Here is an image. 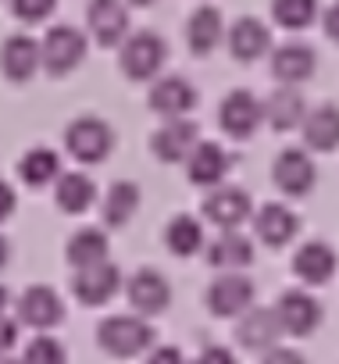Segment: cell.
Returning a JSON list of instances; mask_svg holds the SVG:
<instances>
[{"mask_svg":"<svg viewBox=\"0 0 339 364\" xmlns=\"http://www.w3.org/2000/svg\"><path fill=\"white\" fill-rule=\"evenodd\" d=\"M97 343H100V350L107 357L129 360V357L150 353L154 343H157V332L139 314H111V318H104L97 325Z\"/></svg>","mask_w":339,"mask_h":364,"instance_id":"obj_1","label":"cell"},{"mask_svg":"<svg viewBox=\"0 0 339 364\" xmlns=\"http://www.w3.org/2000/svg\"><path fill=\"white\" fill-rule=\"evenodd\" d=\"M168 61V43L164 36H157L154 29H139V33H129L122 40V50H118V65L122 72L132 79V82H150L161 75Z\"/></svg>","mask_w":339,"mask_h":364,"instance_id":"obj_2","label":"cell"},{"mask_svg":"<svg viewBox=\"0 0 339 364\" xmlns=\"http://www.w3.org/2000/svg\"><path fill=\"white\" fill-rule=\"evenodd\" d=\"M65 150L79 164H100L114 150V129L104 118H97V114H82V118L68 122V129H65Z\"/></svg>","mask_w":339,"mask_h":364,"instance_id":"obj_3","label":"cell"},{"mask_svg":"<svg viewBox=\"0 0 339 364\" xmlns=\"http://www.w3.org/2000/svg\"><path fill=\"white\" fill-rule=\"evenodd\" d=\"M40 58L50 75H68L86 61V33L75 26H54L40 40Z\"/></svg>","mask_w":339,"mask_h":364,"instance_id":"obj_4","label":"cell"},{"mask_svg":"<svg viewBox=\"0 0 339 364\" xmlns=\"http://www.w3.org/2000/svg\"><path fill=\"white\" fill-rule=\"evenodd\" d=\"M125 296L139 318H154V314H164L168 304H172V286L157 268H136L125 279Z\"/></svg>","mask_w":339,"mask_h":364,"instance_id":"obj_5","label":"cell"},{"mask_svg":"<svg viewBox=\"0 0 339 364\" xmlns=\"http://www.w3.org/2000/svg\"><path fill=\"white\" fill-rule=\"evenodd\" d=\"M125 286L122 279V268L111 264V261H100V264H90V268H75L72 275V293L82 307H104L107 300L118 296V289Z\"/></svg>","mask_w":339,"mask_h":364,"instance_id":"obj_6","label":"cell"},{"mask_svg":"<svg viewBox=\"0 0 339 364\" xmlns=\"http://www.w3.org/2000/svg\"><path fill=\"white\" fill-rule=\"evenodd\" d=\"M254 307V279L243 272H222L208 286V311L215 318H240Z\"/></svg>","mask_w":339,"mask_h":364,"instance_id":"obj_7","label":"cell"},{"mask_svg":"<svg viewBox=\"0 0 339 364\" xmlns=\"http://www.w3.org/2000/svg\"><path fill=\"white\" fill-rule=\"evenodd\" d=\"M200 143V129L190 118H164V125L150 136V150L164 164H186Z\"/></svg>","mask_w":339,"mask_h":364,"instance_id":"obj_8","label":"cell"},{"mask_svg":"<svg viewBox=\"0 0 339 364\" xmlns=\"http://www.w3.org/2000/svg\"><path fill=\"white\" fill-rule=\"evenodd\" d=\"M264 122V104L250 93V90H232L222 97L218 104V125L232 136V139H247L261 129Z\"/></svg>","mask_w":339,"mask_h":364,"instance_id":"obj_9","label":"cell"},{"mask_svg":"<svg viewBox=\"0 0 339 364\" xmlns=\"http://www.w3.org/2000/svg\"><path fill=\"white\" fill-rule=\"evenodd\" d=\"M275 314L286 336H311L321 325V300L307 289H282L275 300Z\"/></svg>","mask_w":339,"mask_h":364,"instance_id":"obj_10","label":"cell"},{"mask_svg":"<svg viewBox=\"0 0 339 364\" xmlns=\"http://www.w3.org/2000/svg\"><path fill=\"white\" fill-rule=\"evenodd\" d=\"M271 178H275L279 193H286V197H307L314 190V182H318V168H314V161H311L307 150L289 146V150H282L275 157Z\"/></svg>","mask_w":339,"mask_h":364,"instance_id":"obj_11","label":"cell"},{"mask_svg":"<svg viewBox=\"0 0 339 364\" xmlns=\"http://www.w3.org/2000/svg\"><path fill=\"white\" fill-rule=\"evenodd\" d=\"M282 325H279V314L275 307H250L236 318V339L243 350H254V353H268L271 346H279L282 339Z\"/></svg>","mask_w":339,"mask_h":364,"instance_id":"obj_12","label":"cell"},{"mask_svg":"<svg viewBox=\"0 0 339 364\" xmlns=\"http://www.w3.org/2000/svg\"><path fill=\"white\" fill-rule=\"evenodd\" d=\"M204 215L208 222H215L218 229H236L243 225L250 215H254V200L243 186H232V182H222V186H215L204 200Z\"/></svg>","mask_w":339,"mask_h":364,"instance_id":"obj_13","label":"cell"},{"mask_svg":"<svg viewBox=\"0 0 339 364\" xmlns=\"http://www.w3.org/2000/svg\"><path fill=\"white\" fill-rule=\"evenodd\" d=\"M15 311H18V325H29V328H40V332L65 321V304L50 286H29L15 300Z\"/></svg>","mask_w":339,"mask_h":364,"instance_id":"obj_14","label":"cell"},{"mask_svg":"<svg viewBox=\"0 0 339 364\" xmlns=\"http://www.w3.org/2000/svg\"><path fill=\"white\" fill-rule=\"evenodd\" d=\"M150 107L161 118H186L197 107V90L186 75H157L150 86Z\"/></svg>","mask_w":339,"mask_h":364,"instance_id":"obj_15","label":"cell"},{"mask_svg":"<svg viewBox=\"0 0 339 364\" xmlns=\"http://www.w3.org/2000/svg\"><path fill=\"white\" fill-rule=\"evenodd\" d=\"M86 26H90V36L100 43V47H114L129 36V8L122 0H90L86 8Z\"/></svg>","mask_w":339,"mask_h":364,"instance_id":"obj_16","label":"cell"},{"mask_svg":"<svg viewBox=\"0 0 339 364\" xmlns=\"http://www.w3.org/2000/svg\"><path fill=\"white\" fill-rule=\"evenodd\" d=\"M225 40H229L232 58L243 61V65H250V61L271 54V29H268L261 18H254V15L236 18V22L225 29Z\"/></svg>","mask_w":339,"mask_h":364,"instance_id":"obj_17","label":"cell"},{"mask_svg":"<svg viewBox=\"0 0 339 364\" xmlns=\"http://www.w3.org/2000/svg\"><path fill=\"white\" fill-rule=\"evenodd\" d=\"M40 68H43L40 40H33L26 33H15V36L4 40V47H0V72L11 82H29Z\"/></svg>","mask_w":339,"mask_h":364,"instance_id":"obj_18","label":"cell"},{"mask_svg":"<svg viewBox=\"0 0 339 364\" xmlns=\"http://www.w3.org/2000/svg\"><path fill=\"white\" fill-rule=\"evenodd\" d=\"M314 72H318V54H314V47L293 40V43H282V47L271 50V75H275L282 86H300V82H307Z\"/></svg>","mask_w":339,"mask_h":364,"instance_id":"obj_19","label":"cell"},{"mask_svg":"<svg viewBox=\"0 0 339 364\" xmlns=\"http://www.w3.org/2000/svg\"><path fill=\"white\" fill-rule=\"evenodd\" d=\"M229 168H232V154H225V146L222 143H211V139H200L197 150L186 161L190 182H193V186H208V190L222 186Z\"/></svg>","mask_w":339,"mask_h":364,"instance_id":"obj_20","label":"cell"},{"mask_svg":"<svg viewBox=\"0 0 339 364\" xmlns=\"http://www.w3.org/2000/svg\"><path fill=\"white\" fill-rule=\"evenodd\" d=\"M335 268H339V257L325 240H307L293 257V275L307 286H325L335 275Z\"/></svg>","mask_w":339,"mask_h":364,"instance_id":"obj_21","label":"cell"},{"mask_svg":"<svg viewBox=\"0 0 339 364\" xmlns=\"http://www.w3.org/2000/svg\"><path fill=\"white\" fill-rule=\"evenodd\" d=\"M186 40H190V50H193L197 58L215 54V50L225 43V18H222V11L211 8V4H200V8L190 15Z\"/></svg>","mask_w":339,"mask_h":364,"instance_id":"obj_22","label":"cell"},{"mask_svg":"<svg viewBox=\"0 0 339 364\" xmlns=\"http://www.w3.org/2000/svg\"><path fill=\"white\" fill-rule=\"evenodd\" d=\"M254 218V232H257V240L264 243V247H286L296 232H300V218H296V211L293 208H286V204H264L257 215H250Z\"/></svg>","mask_w":339,"mask_h":364,"instance_id":"obj_23","label":"cell"},{"mask_svg":"<svg viewBox=\"0 0 339 364\" xmlns=\"http://www.w3.org/2000/svg\"><path fill=\"white\" fill-rule=\"evenodd\" d=\"M54 204L65 215H86L97 204V182L86 171H61L54 182Z\"/></svg>","mask_w":339,"mask_h":364,"instance_id":"obj_24","label":"cell"},{"mask_svg":"<svg viewBox=\"0 0 339 364\" xmlns=\"http://www.w3.org/2000/svg\"><path fill=\"white\" fill-rule=\"evenodd\" d=\"M303 118H307V104H303V93L296 86H279L264 100V122L275 132H293L303 125Z\"/></svg>","mask_w":339,"mask_h":364,"instance_id":"obj_25","label":"cell"},{"mask_svg":"<svg viewBox=\"0 0 339 364\" xmlns=\"http://www.w3.org/2000/svg\"><path fill=\"white\" fill-rule=\"evenodd\" d=\"M208 261L218 272H243L254 264V243H250V236H243L236 229H222V236L215 243H208Z\"/></svg>","mask_w":339,"mask_h":364,"instance_id":"obj_26","label":"cell"},{"mask_svg":"<svg viewBox=\"0 0 339 364\" xmlns=\"http://www.w3.org/2000/svg\"><path fill=\"white\" fill-rule=\"evenodd\" d=\"M303 146L307 150H318V154H328L339 146V107L335 104H321L314 111H307L303 125Z\"/></svg>","mask_w":339,"mask_h":364,"instance_id":"obj_27","label":"cell"},{"mask_svg":"<svg viewBox=\"0 0 339 364\" xmlns=\"http://www.w3.org/2000/svg\"><path fill=\"white\" fill-rule=\"evenodd\" d=\"M139 211V186L136 182H111L104 197V225L107 229H125Z\"/></svg>","mask_w":339,"mask_h":364,"instance_id":"obj_28","label":"cell"},{"mask_svg":"<svg viewBox=\"0 0 339 364\" xmlns=\"http://www.w3.org/2000/svg\"><path fill=\"white\" fill-rule=\"evenodd\" d=\"M18 175H22L26 186H33V190L50 186V182H58V175H61V157L50 146H33V150L22 154Z\"/></svg>","mask_w":339,"mask_h":364,"instance_id":"obj_29","label":"cell"},{"mask_svg":"<svg viewBox=\"0 0 339 364\" xmlns=\"http://www.w3.org/2000/svg\"><path fill=\"white\" fill-rule=\"evenodd\" d=\"M65 257L72 268H90V264L107 261V232H100V229L72 232V240L65 243Z\"/></svg>","mask_w":339,"mask_h":364,"instance_id":"obj_30","label":"cell"},{"mask_svg":"<svg viewBox=\"0 0 339 364\" xmlns=\"http://www.w3.org/2000/svg\"><path fill=\"white\" fill-rule=\"evenodd\" d=\"M164 247L176 257H193L204 247V225L193 215H176L164 225Z\"/></svg>","mask_w":339,"mask_h":364,"instance_id":"obj_31","label":"cell"},{"mask_svg":"<svg viewBox=\"0 0 339 364\" xmlns=\"http://www.w3.org/2000/svg\"><path fill=\"white\" fill-rule=\"evenodd\" d=\"M271 18L282 29H307L318 18V0H271Z\"/></svg>","mask_w":339,"mask_h":364,"instance_id":"obj_32","label":"cell"},{"mask_svg":"<svg viewBox=\"0 0 339 364\" xmlns=\"http://www.w3.org/2000/svg\"><path fill=\"white\" fill-rule=\"evenodd\" d=\"M22 364H68V353H65V346H61L54 336L40 332L36 339L26 343V350H22Z\"/></svg>","mask_w":339,"mask_h":364,"instance_id":"obj_33","label":"cell"},{"mask_svg":"<svg viewBox=\"0 0 339 364\" xmlns=\"http://www.w3.org/2000/svg\"><path fill=\"white\" fill-rule=\"evenodd\" d=\"M58 8V0H11V15L26 26H36V22H47Z\"/></svg>","mask_w":339,"mask_h":364,"instance_id":"obj_34","label":"cell"},{"mask_svg":"<svg viewBox=\"0 0 339 364\" xmlns=\"http://www.w3.org/2000/svg\"><path fill=\"white\" fill-rule=\"evenodd\" d=\"M193 364H240V360H236V353H232L229 346L211 343V346H204V350H200V357H197Z\"/></svg>","mask_w":339,"mask_h":364,"instance_id":"obj_35","label":"cell"},{"mask_svg":"<svg viewBox=\"0 0 339 364\" xmlns=\"http://www.w3.org/2000/svg\"><path fill=\"white\" fill-rule=\"evenodd\" d=\"M261 364H307V360L293 346H271L268 353H261Z\"/></svg>","mask_w":339,"mask_h":364,"instance_id":"obj_36","label":"cell"},{"mask_svg":"<svg viewBox=\"0 0 339 364\" xmlns=\"http://www.w3.org/2000/svg\"><path fill=\"white\" fill-rule=\"evenodd\" d=\"M143 364H186V357H183L179 346H154Z\"/></svg>","mask_w":339,"mask_h":364,"instance_id":"obj_37","label":"cell"},{"mask_svg":"<svg viewBox=\"0 0 339 364\" xmlns=\"http://www.w3.org/2000/svg\"><path fill=\"white\" fill-rule=\"evenodd\" d=\"M18 343V321L0 314V353H11V346Z\"/></svg>","mask_w":339,"mask_h":364,"instance_id":"obj_38","label":"cell"},{"mask_svg":"<svg viewBox=\"0 0 339 364\" xmlns=\"http://www.w3.org/2000/svg\"><path fill=\"white\" fill-rule=\"evenodd\" d=\"M321 29H325V36H328L332 43H339V0L321 15Z\"/></svg>","mask_w":339,"mask_h":364,"instance_id":"obj_39","label":"cell"},{"mask_svg":"<svg viewBox=\"0 0 339 364\" xmlns=\"http://www.w3.org/2000/svg\"><path fill=\"white\" fill-rule=\"evenodd\" d=\"M11 215H15V190L0 178V225H4Z\"/></svg>","mask_w":339,"mask_h":364,"instance_id":"obj_40","label":"cell"},{"mask_svg":"<svg viewBox=\"0 0 339 364\" xmlns=\"http://www.w3.org/2000/svg\"><path fill=\"white\" fill-rule=\"evenodd\" d=\"M8 257H11V243H8L4 236H0V268L8 264Z\"/></svg>","mask_w":339,"mask_h":364,"instance_id":"obj_41","label":"cell"},{"mask_svg":"<svg viewBox=\"0 0 339 364\" xmlns=\"http://www.w3.org/2000/svg\"><path fill=\"white\" fill-rule=\"evenodd\" d=\"M8 300H11V296H8V289H4V286H0V314H4V311H8Z\"/></svg>","mask_w":339,"mask_h":364,"instance_id":"obj_42","label":"cell"},{"mask_svg":"<svg viewBox=\"0 0 339 364\" xmlns=\"http://www.w3.org/2000/svg\"><path fill=\"white\" fill-rule=\"evenodd\" d=\"M132 8H150V4H157V0H129Z\"/></svg>","mask_w":339,"mask_h":364,"instance_id":"obj_43","label":"cell"},{"mask_svg":"<svg viewBox=\"0 0 339 364\" xmlns=\"http://www.w3.org/2000/svg\"><path fill=\"white\" fill-rule=\"evenodd\" d=\"M0 364H22V360H15L11 353H0Z\"/></svg>","mask_w":339,"mask_h":364,"instance_id":"obj_44","label":"cell"}]
</instances>
